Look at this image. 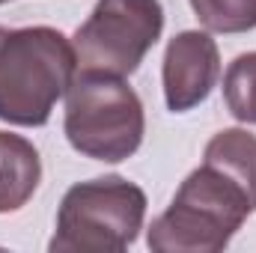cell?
<instances>
[{
	"instance_id": "6da1fadb",
	"label": "cell",
	"mask_w": 256,
	"mask_h": 253,
	"mask_svg": "<svg viewBox=\"0 0 256 253\" xmlns=\"http://www.w3.org/2000/svg\"><path fill=\"white\" fill-rule=\"evenodd\" d=\"M78 74L72 39L54 27L6 30L0 24V120L39 128L51 120Z\"/></svg>"
},
{
	"instance_id": "8992f818",
	"label": "cell",
	"mask_w": 256,
	"mask_h": 253,
	"mask_svg": "<svg viewBox=\"0 0 256 253\" xmlns=\"http://www.w3.org/2000/svg\"><path fill=\"white\" fill-rule=\"evenodd\" d=\"M161 74H164V102L173 114H185L202 104L220 78L218 42L202 30H185L173 36L164 51Z\"/></svg>"
},
{
	"instance_id": "7a4b0ae2",
	"label": "cell",
	"mask_w": 256,
	"mask_h": 253,
	"mask_svg": "<svg viewBox=\"0 0 256 253\" xmlns=\"http://www.w3.org/2000/svg\"><path fill=\"white\" fill-rule=\"evenodd\" d=\"M254 214L248 194L220 170L200 164L179 185L167 212H161L146 236L155 253H218Z\"/></svg>"
},
{
	"instance_id": "3957f363",
	"label": "cell",
	"mask_w": 256,
	"mask_h": 253,
	"mask_svg": "<svg viewBox=\"0 0 256 253\" xmlns=\"http://www.w3.org/2000/svg\"><path fill=\"white\" fill-rule=\"evenodd\" d=\"M63 128L72 149L84 158L120 164L143 143V102L126 78L78 72L66 90Z\"/></svg>"
},
{
	"instance_id": "277c9868",
	"label": "cell",
	"mask_w": 256,
	"mask_h": 253,
	"mask_svg": "<svg viewBox=\"0 0 256 253\" xmlns=\"http://www.w3.org/2000/svg\"><path fill=\"white\" fill-rule=\"evenodd\" d=\"M146 220V194L122 176L78 182L57 212L54 253H122Z\"/></svg>"
},
{
	"instance_id": "30bf717a",
	"label": "cell",
	"mask_w": 256,
	"mask_h": 253,
	"mask_svg": "<svg viewBox=\"0 0 256 253\" xmlns=\"http://www.w3.org/2000/svg\"><path fill=\"white\" fill-rule=\"evenodd\" d=\"M191 9L212 33H248L256 27V0H191Z\"/></svg>"
},
{
	"instance_id": "8fae6325",
	"label": "cell",
	"mask_w": 256,
	"mask_h": 253,
	"mask_svg": "<svg viewBox=\"0 0 256 253\" xmlns=\"http://www.w3.org/2000/svg\"><path fill=\"white\" fill-rule=\"evenodd\" d=\"M3 3H9V0H0V6H3Z\"/></svg>"
},
{
	"instance_id": "ba28073f",
	"label": "cell",
	"mask_w": 256,
	"mask_h": 253,
	"mask_svg": "<svg viewBox=\"0 0 256 253\" xmlns=\"http://www.w3.org/2000/svg\"><path fill=\"white\" fill-rule=\"evenodd\" d=\"M202 164H212L224 176H230L248 194L250 208L256 212V134L244 128H224L206 143Z\"/></svg>"
},
{
	"instance_id": "5b68a950",
	"label": "cell",
	"mask_w": 256,
	"mask_h": 253,
	"mask_svg": "<svg viewBox=\"0 0 256 253\" xmlns=\"http://www.w3.org/2000/svg\"><path fill=\"white\" fill-rule=\"evenodd\" d=\"M164 30L161 0H98L72 36L78 72L134 74Z\"/></svg>"
},
{
	"instance_id": "52a82bcc",
	"label": "cell",
	"mask_w": 256,
	"mask_h": 253,
	"mask_svg": "<svg viewBox=\"0 0 256 253\" xmlns=\"http://www.w3.org/2000/svg\"><path fill=\"white\" fill-rule=\"evenodd\" d=\"M42 161L30 140L0 131V214L18 212L39 188Z\"/></svg>"
},
{
	"instance_id": "9c48e42d",
	"label": "cell",
	"mask_w": 256,
	"mask_h": 253,
	"mask_svg": "<svg viewBox=\"0 0 256 253\" xmlns=\"http://www.w3.org/2000/svg\"><path fill=\"white\" fill-rule=\"evenodd\" d=\"M224 102L230 114L244 122L256 126V51L238 54L224 72Z\"/></svg>"
}]
</instances>
